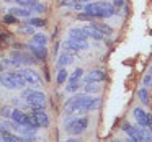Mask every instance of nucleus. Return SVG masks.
<instances>
[{
    "label": "nucleus",
    "instance_id": "f257e3e1",
    "mask_svg": "<svg viewBox=\"0 0 152 142\" xmlns=\"http://www.w3.org/2000/svg\"><path fill=\"white\" fill-rule=\"evenodd\" d=\"M100 105H102V98L88 96L87 93H79V95L67 100L64 108H66V114H74V113L95 111V109L100 108Z\"/></svg>",
    "mask_w": 152,
    "mask_h": 142
},
{
    "label": "nucleus",
    "instance_id": "f03ea898",
    "mask_svg": "<svg viewBox=\"0 0 152 142\" xmlns=\"http://www.w3.org/2000/svg\"><path fill=\"white\" fill-rule=\"evenodd\" d=\"M83 10L93 20L95 18H110L116 13V8L110 2H88L87 5H83Z\"/></svg>",
    "mask_w": 152,
    "mask_h": 142
},
{
    "label": "nucleus",
    "instance_id": "7ed1b4c3",
    "mask_svg": "<svg viewBox=\"0 0 152 142\" xmlns=\"http://www.w3.org/2000/svg\"><path fill=\"white\" fill-rule=\"evenodd\" d=\"M0 83L8 90H18L26 85L21 72H4L0 75Z\"/></svg>",
    "mask_w": 152,
    "mask_h": 142
},
{
    "label": "nucleus",
    "instance_id": "20e7f679",
    "mask_svg": "<svg viewBox=\"0 0 152 142\" xmlns=\"http://www.w3.org/2000/svg\"><path fill=\"white\" fill-rule=\"evenodd\" d=\"M21 96L26 100V103L33 109H44V106H46V95H44L43 92L26 88V90H23Z\"/></svg>",
    "mask_w": 152,
    "mask_h": 142
},
{
    "label": "nucleus",
    "instance_id": "39448f33",
    "mask_svg": "<svg viewBox=\"0 0 152 142\" xmlns=\"http://www.w3.org/2000/svg\"><path fill=\"white\" fill-rule=\"evenodd\" d=\"M87 126H88V118H87V116H83V118H75V119H72L70 122H67L66 131L69 132V134L80 135L87 129Z\"/></svg>",
    "mask_w": 152,
    "mask_h": 142
},
{
    "label": "nucleus",
    "instance_id": "423d86ee",
    "mask_svg": "<svg viewBox=\"0 0 152 142\" xmlns=\"http://www.w3.org/2000/svg\"><path fill=\"white\" fill-rule=\"evenodd\" d=\"M132 114H134L137 124L141 126L142 129H145V131H149L152 134V116L149 114V113H145L142 108H134Z\"/></svg>",
    "mask_w": 152,
    "mask_h": 142
},
{
    "label": "nucleus",
    "instance_id": "0eeeda50",
    "mask_svg": "<svg viewBox=\"0 0 152 142\" xmlns=\"http://www.w3.org/2000/svg\"><path fill=\"white\" fill-rule=\"evenodd\" d=\"M21 75H23L26 85H31V87H43V79L39 77V74L36 70L30 69V67H25L23 70H20Z\"/></svg>",
    "mask_w": 152,
    "mask_h": 142
},
{
    "label": "nucleus",
    "instance_id": "6e6552de",
    "mask_svg": "<svg viewBox=\"0 0 152 142\" xmlns=\"http://www.w3.org/2000/svg\"><path fill=\"white\" fill-rule=\"evenodd\" d=\"M10 57H12V64H15V66H20V64H23V66H31L33 62H36L33 56H28V54L20 52V51L10 52Z\"/></svg>",
    "mask_w": 152,
    "mask_h": 142
},
{
    "label": "nucleus",
    "instance_id": "1a4fd4ad",
    "mask_svg": "<svg viewBox=\"0 0 152 142\" xmlns=\"http://www.w3.org/2000/svg\"><path fill=\"white\" fill-rule=\"evenodd\" d=\"M62 47L64 51H67V52H80V51H85L87 47H88V44H87V41H75V39H67L62 43Z\"/></svg>",
    "mask_w": 152,
    "mask_h": 142
},
{
    "label": "nucleus",
    "instance_id": "9d476101",
    "mask_svg": "<svg viewBox=\"0 0 152 142\" xmlns=\"http://www.w3.org/2000/svg\"><path fill=\"white\" fill-rule=\"evenodd\" d=\"M123 129H124L126 134H128L131 139H134L136 142H144V129H139V127L131 126V124H124Z\"/></svg>",
    "mask_w": 152,
    "mask_h": 142
},
{
    "label": "nucleus",
    "instance_id": "9b49d317",
    "mask_svg": "<svg viewBox=\"0 0 152 142\" xmlns=\"http://www.w3.org/2000/svg\"><path fill=\"white\" fill-rule=\"evenodd\" d=\"M28 47H30V51L33 52V57H34V60H38V62H43L44 59H46V47L44 46H39V44H33V43H30L28 44Z\"/></svg>",
    "mask_w": 152,
    "mask_h": 142
},
{
    "label": "nucleus",
    "instance_id": "f8f14e48",
    "mask_svg": "<svg viewBox=\"0 0 152 142\" xmlns=\"http://www.w3.org/2000/svg\"><path fill=\"white\" fill-rule=\"evenodd\" d=\"M106 79V74L103 70H92L88 75H85V83H98Z\"/></svg>",
    "mask_w": 152,
    "mask_h": 142
},
{
    "label": "nucleus",
    "instance_id": "ddd939ff",
    "mask_svg": "<svg viewBox=\"0 0 152 142\" xmlns=\"http://www.w3.org/2000/svg\"><path fill=\"white\" fill-rule=\"evenodd\" d=\"M33 118L39 127H48V124H49V119H48V114L44 113V109H33Z\"/></svg>",
    "mask_w": 152,
    "mask_h": 142
},
{
    "label": "nucleus",
    "instance_id": "4468645a",
    "mask_svg": "<svg viewBox=\"0 0 152 142\" xmlns=\"http://www.w3.org/2000/svg\"><path fill=\"white\" fill-rule=\"evenodd\" d=\"M69 38L75 41H87L88 34H87L85 28H70L69 30Z\"/></svg>",
    "mask_w": 152,
    "mask_h": 142
},
{
    "label": "nucleus",
    "instance_id": "2eb2a0df",
    "mask_svg": "<svg viewBox=\"0 0 152 142\" xmlns=\"http://www.w3.org/2000/svg\"><path fill=\"white\" fill-rule=\"evenodd\" d=\"M92 28H95L96 31H100V33L103 34V36H110V34H113V28L108 26L106 23H100V21H93L92 25H90Z\"/></svg>",
    "mask_w": 152,
    "mask_h": 142
},
{
    "label": "nucleus",
    "instance_id": "dca6fc26",
    "mask_svg": "<svg viewBox=\"0 0 152 142\" xmlns=\"http://www.w3.org/2000/svg\"><path fill=\"white\" fill-rule=\"evenodd\" d=\"M72 62H74V56L69 54L67 51H64V52L57 57V67H59V69H62V67L69 66V64H72Z\"/></svg>",
    "mask_w": 152,
    "mask_h": 142
},
{
    "label": "nucleus",
    "instance_id": "f3484780",
    "mask_svg": "<svg viewBox=\"0 0 152 142\" xmlns=\"http://www.w3.org/2000/svg\"><path fill=\"white\" fill-rule=\"evenodd\" d=\"M10 13L15 15V17H21V18H28L31 13L30 8H23V7H12L10 8Z\"/></svg>",
    "mask_w": 152,
    "mask_h": 142
},
{
    "label": "nucleus",
    "instance_id": "a211bd4d",
    "mask_svg": "<svg viewBox=\"0 0 152 142\" xmlns=\"http://www.w3.org/2000/svg\"><path fill=\"white\" fill-rule=\"evenodd\" d=\"M31 43H33V44H39V46H46V44H48V36H46V34H43V33H36V34H33Z\"/></svg>",
    "mask_w": 152,
    "mask_h": 142
},
{
    "label": "nucleus",
    "instance_id": "6ab92c4d",
    "mask_svg": "<svg viewBox=\"0 0 152 142\" xmlns=\"http://www.w3.org/2000/svg\"><path fill=\"white\" fill-rule=\"evenodd\" d=\"M85 30H87V34H88V38H93V39H96V41H102L103 38H105L102 33H100V31H96L95 28H92V26H87Z\"/></svg>",
    "mask_w": 152,
    "mask_h": 142
},
{
    "label": "nucleus",
    "instance_id": "aec40b11",
    "mask_svg": "<svg viewBox=\"0 0 152 142\" xmlns=\"http://www.w3.org/2000/svg\"><path fill=\"white\" fill-rule=\"evenodd\" d=\"M15 2H17V4L20 5V7H23V8H30V10L38 4V0H15Z\"/></svg>",
    "mask_w": 152,
    "mask_h": 142
},
{
    "label": "nucleus",
    "instance_id": "412c9836",
    "mask_svg": "<svg viewBox=\"0 0 152 142\" xmlns=\"http://www.w3.org/2000/svg\"><path fill=\"white\" fill-rule=\"evenodd\" d=\"M69 79V75H67V70H66V67H62V69H59V72H57V83H59V85H62L64 82H66V80Z\"/></svg>",
    "mask_w": 152,
    "mask_h": 142
},
{
    "label": "nucleus",
    "instance_id": "4be33fe9",
    "mask_svg": "<svg viewBox=\"0 0 152 142\" xmlns=\"http://www.w3.org/2000/svg\"><path fill=\"white\" fill-rule=\"evenodd\" d=\"M96 92H100L98 83H87L85 85V93H96Z\"/></svg>",
    "mask_w": 152,
    "mask_h": 142
},
{
    "label": "nucleus",
    "instance_id": "5701e85b",
    "mask_svg": "<svg viewBox=\"0 0 152 142\" xmlns=\"http://www.w3.org/2000/svg\"><path fill=\"white\" fill-rule=\"evenodd\" d=\"M30 25H31V26H39V28H43L44 25H46V21H44L43 18H31V20H30Z\"/></svg>",
    "mask_w": 152,
    "mask_h": 142
},
{
    "label": "nucleus",
    "instance_id": "b1692460",
    "mask_svg": "<svg viewBox=\"0 0 152 142\" xmlns=\"http://www.w3.org/2000/svg\"><path fill=\"white\" fill-rule=\"evenodd\" d=\"M83 75V70L82 69H75V72L72 74V77H70V82H79L80 79H82Z\"/></svg>",
    "mask_w": 152,
    "mask_h": 142
},
{
    "label": "nucleus",
    "instance_id": "393cba45",
    "mask_svg": "<svg viewBox=\"0 0 152 142\" xmlns=\"http://www.w3.org/2000/svg\"><path fill=\"white\" fill-rule=\"evenodd\" d=\"M139 98H141V101L144 103V105H147V103H149V95H147V90H145V88L139 90Z\"/></svg>",
    "mask_w": 152,
    "mask_h": 142
},
{
    "label": "nucleus",
    "instance_id": "a878e982",
    "mask_svg": "<svg viewBox=\"0 0 152 142\" xmlns=\"http://www.w3.org/2000/svg\"><path fill=\"white\" fill-rule=\"evenodd\" d=\"M4 23H7V25H13V23H17V17H15V15H12V13L5 15V17H4Z\"/></svg>",
    "mask_w": 152,
    "mask_h": 142
},
{
    "label": "nucleus",
    "instance_id": "bb28decb",
    "mask_svg": "<svg viewBox=\"0 0 152 142\" xmlns=\"http://www.w3.org/2000/svg\"><path fill=\"white\" fill-rule=\"evenodd\" d=\"M79 82H69V87H67V92H70V93H72V92H77V88H79Z\"/></svg>",
    "mask_w": 152,
    "mask_h": 142
},
{
    "label": "nucleus",
    "instance_id": "cd10ccee",
    "mask_svg": "<svg viewBox=\"0 0 152 142\" xmlns=\"http://www.w3.org/2000/svg\"><path fill=\"white\" fill-rule=\"evenodd\" d=\"M31 10H33V12H36V13H43V12L46 10V7H44L43 4H36L33 8H31Z\"/></svg>",
    "mask_w": 152,
    "mask_h": 142
},
{
    "label": "nucleus",
    "instance_id": "c85d7f7f",
    "mask_svg": "<svg viewBox=\"0 0 152 142\" xmlns=\"http://www.w3.org/2000/svg\"><path fill=\"white\" fill-rule=\"evenodd\" d=\"M20 33H26V34H33V26H31V25H28V26H23L20 30Z\"/></svg>",
    "mask_w": 152,
    "mask_h": 142
},
{
    "label": "nucleus",
    "instance_id": "c756f323",
    "mask_svg": "<svg viewBox=\"0 0 152 142\" xmlns=\"http://www.w3.org/2000/svg\"><path fill=\"white\" fill-rule=\"evenodd\" d=\"M12 113H13V109H10V108H2V114H4L5 118H12Z\"/></svg>",
    "mask_w": 152,
    "mask_h": 142
},
{
    "label": "nucleus",
    "instance_id": "7c9ffc66",
    "mask_svg": "<svg viewBox=\"0 0 152 142\" xmlns=\"http://www.w3.org/2000/svg\"><path fill=\"white\" fill-rule=\"evenodd\" d=\"M123 4H124V0H113V7L115 8H121Z\"/></svg>",
    "mask_w": 152,
    "mask_h": 142
},
{
    "label": "nucleus",
    "instance_id": "2f4dec72",
    "mask_svg": "<svg viewBox=\"0 0 152 142\" xmlns=\"http://www.w3.org/2000/svg\"><path fill=\"white\" fill-rule=\"evenodd\" d=\"M149 82H151V75H147V77H145V79H144V85H147Z\"/></svg>",
    "mask_w": 152,
    "mask_h": 142
},
{
    "label": "nucleus",
    "instance_id": "473e14b6",
    "mask_svg": "<svg viewBox=\"0 0 152 142\" xmlns=\"http://www.w3.org/2000/svg\"><path fill=\"white\" fill-rule=\"evenodd\" d=\"M66 142H80V141H79V139H67Z\"/></svg>",
    "mask_w": 152,
    "mask_h": 142
},
{
    "label": "nucleus",
    "instance_id": "72a5a7b5",
    "mask_svg": "<svg viewBox=\"0 0 152 142\" xmlns=\"http://www.w3.org/2000/svg\"><path fill=\"white\" fill-rule=\"evenodd\" d=\"M75 2H80V4H83V2H93V0H75Z\"/></svg>",
    "mask_w": 152,
    "mask_h": 142
},
{
    "label": "nucleus",
    "instance_id": "f704fd0d",
    "mask_svg": "<svg viewBox=\"0 0 152 142\" xmlns=\"http://www.w3.org/2000/svg\"><path fill=\"white\" fill-rule=\"evenodd\" d=\"M124 142H136V141H134V139H131V137H128V139H126Z\"/></svg>",
    "mask_w": 152,
    "mask_h": 142
},
{
    "label": "nucleus",
    "instance_id": "c9c22d12",
    "mask_svg": "<svg viewBox=\"0 0 152 142\" xmlns=\"http://www.w3.org/2000/svg\"><path fill=\"white\" fill-rule=\"evenodd\" d=\"M151 72H152V70H151Z\"/></svg>",
    "mask_w": 152,
    "mask_h": 142
}]
</instances>
